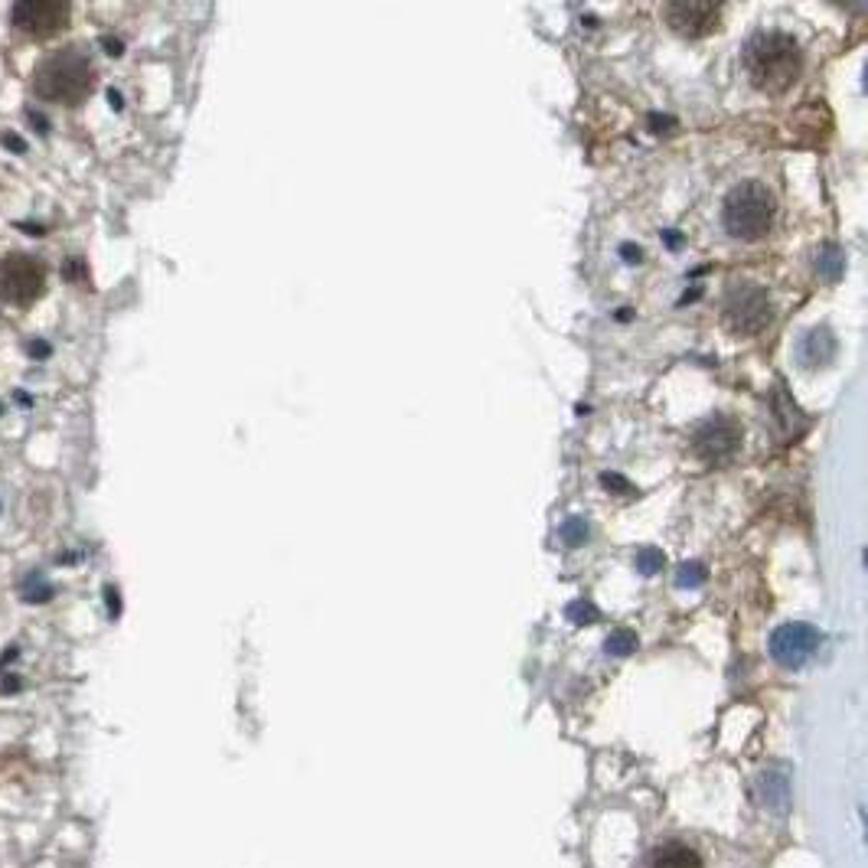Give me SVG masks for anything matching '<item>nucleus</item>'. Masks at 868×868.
<instances>
[{"instance_id": "nucleus-1", "label": "nucleus", "mask_w": 868, "mask_h": 868, "mask_svg": "<svg viewBox=\"0 0 868 868\" xmlns=\"http://www.w3.org/2000/svg\"><path fill=\"white\" fill-rule=\"evenodd\" d=\"M800 66H803L800 43L784 30H760L744 46V69L751 82L764 92L787 89L800 76Z\"/></svg>"}, {"instance_id": "nucleus-2", "label": "nucleus", "mask_w": 868, "mask_h": 868, "mask_svg": "<svg viewBox=\"0 0 868 868\" xmlns=\"http://www.w3.org/2000/svg\"><path fill=\"white\" fill-rule=\"evenodd\" d=\"M92 86V66L79 49H59L36 69V92L46 102H79Z\"/></svg>"}, {"instance_id": "nucleus-3", "label": "nucleus", "mask_w": 868, "mask_h": 868, "mask_svg": "<svg viewBox=\"0 0 868 868\" xmlns=\"http://www.w3.org/2000/svg\"><path fill=\"white\" fill-rule=\"evenodd\" d=\"M725 229L735 239H760L774 223V196L764 183L747 180L725 196Z\"/></svg>"}, {"instance_id": "nucleus-4", "label": "nucleus", "mask_w": 868, "mask_h": 868, "mask_svg": "<svg viewBox=\"0 0 868 868\" xmlns=\"http://www.w3.org/2000/svg\"><path fill=\"white\" fill-rule=\"evenodd\" d=\"M43 264L30 255H7L0 261V297L26 307L43 294Z\"/></svg>"}, {"instance_id": "nucleus-5", "label": "nucleus", "mask_w": 868, "mask_h": 868, "mask_svg": "<svg viewBox=\"0 0 868 868\" xmlns=\"http://www.w3.org/2000/svg\"><path fill=\"white\" fill-rule=\"evenodd\" d=\"M725 320L739 334H757L770 324V297L760 284H735L725 294Z\"/></svg>"}, {"instance_id": "nucleus-6", "label": "nucleus", "mask_w": 868, "mask_h": 868, "mask_svg": "<svg viewBox=\"0 0 868 868\" xmlns=\"http://www.w3.org/2000/svg\"><path fill=\"white\" fill-rule=\"evenodd\" d=\"M820 646V633L810 623H784L770 636V653L780 666H800Z\"/></svg>"}, {"instance_id": "nucleus-7", "label": "nucleus", "mask_w": 868, "mask_h": 868, "mask_svg": "<svg viewBox=\"0 0 868 868\" xmlns=\"http://www.w3.org/2000/svg\"><path fill=\"white\" fill-rule=\"evenodd\" d=\"M739 448V425L725 415H715L696 428V454L706 461H725Z\"/></svg>"}, {"instance_id": "nucleus-8", "label": "nucleus", "mask_w": 868, "mask_h": 868, "mask_svg": "<svg viewBox=\"0 0 868 868\" xmlns=\"http://www.w3.org/2000/svg\"><path fill=\"white\" fill-rule=\"evenodd\" d=\"M69 16V7L66 3H49V0H20L13 7V23L23 30V33H33V36H46V33H56Z\"/></svg>"}, {"instance_id": "nucleus-9", "label": "nucleus", "mask_w": 868, "mask_h": 868, "mask_svg": "<svg viewBox=\"0 0 868 868\" xmlns=\"http://www.w3.org/2000/svg\"><path fill=\"white\" fill-rule=\"evenodd\" d=\"M663 13H666V20L673 23V30H679V33H692V36L712 30V23L719 20V10H715L712 3H699V0H676V3H669Z\"/></svg>"}, {"instance_id": "nucleus-10", "label": "nucleus", "mask_w": 868, "mask_h": 868, "mask_svg": "<svg viewBox=\"0 0 868 868\" xmlns=\"http://www.w3.org/2000/svg\"><path fill=\"white\" fill-rule=\"evenodd\" d=\"M646 868H702V859L692 846L683 843H666L660 849H653Z\"/></svg>"}, {"instance_id": "nucleus-11", "label": "nucleus", "mask_w": 868, "mask_h": 868, "mask_svg": "<svg viewBox=\"0 0 868 868\" xmlns=\"http://www.w3.org/2000/svg\"><path fill=\"white\" fill-rule=\"evenodd\" d=\"M833 353H836V340H833V334L826 327L810 330L803 347H800V357H803L807 367H823V363L833 360Z\"/></svg>"}, {"instance_id": "nucleus-12", "label": "nucleus", "mask_w": 868, "mask_h": 868, "mask_svg": "<svg viewBox=\"0 0 868 868\" xmlns=\"http://www.w3.org/2000/svg\"><path fill=\"white\" fill-rule=\"evenodd\" d=\"M636 568L646 572V575H653L656 568H663V555H660L656 549H643V552L636 555Z\"/></svg>"}, {"instance_id": "nucleus-13", "label": "nucleus", "mask_w": 868, "mask_h": 868, "mask_svg": "<svg viewBox=\"0 0 868 868\" xmlns=\"http://www.w3.org/2000/svg\"><path fill=\"white\" fill-rule=\"evenodd\" d=\"M702 575H706V568L692 562V565H683V568H679V578H676V582H679V585H699Z\"/></svg>"}, {"instance_id": "nucleus-14", "label": "nucleus", "mask_w": 868, "mask_h": 868, "mask_svg": "<svg viewBox=\"0 0 868 868\" xmlns=\"http://www.w3.org/2000/svg\"><path fill=\"white\" fill-rule=\"evenodd\" d=\"M585 536H588V526H585V522H582L578 516L565 522V539H568V542H582Z\"/></svg>"}, {"instance_id": "nucleus-15", "label": "nucleus", "mask_w": 868, "mask_h": 868, "mask_svg": "<svg viewBox=\"0 0 868 868\" xmlns=\"http://www.w3.org/2000/svg\"><path fill=\"white\" fill-rule=\"evenodd\" d=\"M630 646H633V636H630L627 630H620V633H615V636L608 640V650H611V653H627Z\"/></svg>"}, {"instance_id": "nucleus-16", "label": "nucleus", "mask_w": 868, "mask_h": 868, "mask_svg": "<svg viewBox=\"0 0 868 868\" xmlns=\"http://www.w3.org/2000/svg\"><path fill=\"white\" fill-rule=\"evenodd\" d=\"M826 268H830V274H836V268H839V251L836 248H826V261H823Z\"/></svg>"}]
</instances>
